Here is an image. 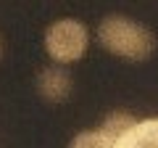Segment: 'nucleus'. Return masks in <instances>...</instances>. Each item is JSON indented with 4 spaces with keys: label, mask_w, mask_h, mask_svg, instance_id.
I'll return each instance as SVG.
<instances>
[{
    "label": "nucleus",
    "mask_w": 158,
    "mask_h": 148,
    "mask_svg": "<svg viewBox=\"0 0 158 148\" xmlns=\"http://www.w3.org/2000/svg\"><path fill=\"white\" fill-rule=\"evenodd\" d=\"M98 42L108 53L129 61H145L156 50V37L150 29L121 13H111L98 24Z\"/></svg>",
    "instance_id": "nucleus-1"
},
{
    "label": "nucleus",
    "mask_w": 158,
    "mask_h": 148,
    "mask_svg": "<svg viewBox=\"0 0 158 148\" xmlns=\"http://www.w3.org/2000/svg\"><path fill=\"white\" fill-rule=\"evenodd\" d=\"M42 45H45V53L50 56V61L56 66H69V63H77L87 53L90 32L79 19L66 16V19L53 21L45 29Z\"/></svg>",
    "instance_id": "nucleus-2"
},
{
    "label": "nucleus",
    "mask_w": 158,
    "mask_h": 148,
    "mask_svg": "<svg viewBox=\"0 0 158 148\" xmlns=\"http://www.w3.org/2000/svg\"><path fill=\"white\" fill-rule=\"evenodd\" d=\"M74 90V80L66 66H45L37 74V93L50 103H63Z\"/></svg>",
    "instance_id": "nucleus-3"
},
{
    "label": "nucleus",
    "mask_w": 158,
    "mask_h": 148,
    "mask_svg": "<svg viewBox=\"0 0 158 148\" xmlns=\"http://www.w3.org/2000/svg\"><path fill=\"white\" fill-rule=\"evenodd\" d=\"M113 148H158V116L137 119V124L118 137Z\"/></svg>",
    "instance_id": "nucleus-4"
},
{
    "label": "nucleus",
    "mask_w": 158,
    "mask_h": 148,
    "mask_svg": "<svg viewBox=\"0 0 158 148\" xmlns=\"http://www.w3.org/2000/svg\"><path fill=\"white\" fill-rule=\"evenodd\" d=\"M135 124H137L135 114H129V111H121V108H118V111H111V114L103 119V124L98 127V130H100L106 137H111V140L116 143L118 137L124 135V132H129Z\"/></svg>",
    "instance_id": "nucleus-5"
},
{
    "label": "nucleus",
    "mask_w": 158,
    "mask_h": 148,
    "mask_svg": "<svg viewBox=\"0 0 158 148\" xmlns=\"http://www.w3.org/2000/svg\"><path fill=\"white\" fill-rule=\"evenodd\" d=\"M69 148H113V140L106 137L100 130H85L79 135H74Z\"/></svg>",
    "instance_id": "nucleus-6"
},
{
    "label": "nucleus",
    "mask_w": 158,
    "mask_h": 148,
    "mask_svg": "<svg viewBox=\"0 0 158 148\" xmlns=\"http://www.w3.org/2000/svg\"><path fill=\"white\" fill-rule=\"evenodd\" d=\"M0 56H3V40H0Z\"/></svg>",
    "instance_id": "nucleus-7"
}]
</instances>
